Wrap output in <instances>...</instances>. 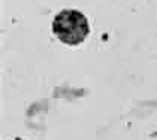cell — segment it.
<instances>
[{"instance_id":"obj_1","label":"cell","mask_w":157,"mask_h":140,"mask_svg":"<svg viewBox=\"0 0 157 140\" xmlns=\"http://www.w3.org/2000/svg\"><path fill=\"white\" fill-rule=\"evenodd\" d=\"M52 31L66 45H79L90 33V25L84 13L75 9H63L52 21Z\"/></svg>"}]
</instances>
